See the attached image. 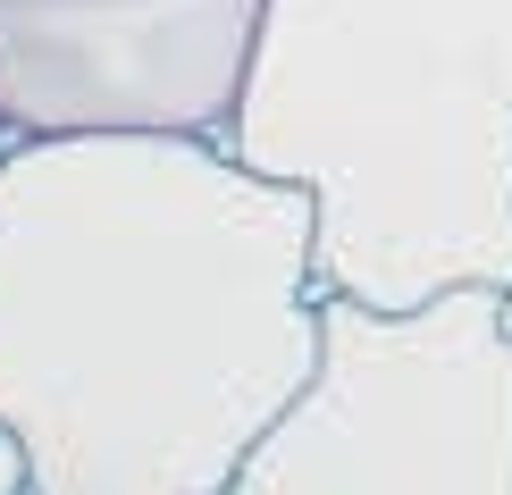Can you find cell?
<instances>
[{"instance_id": "obj_4", "label": "cell", "mask_w": 512, "mask_h": 495, "mask_svg": "<svg viewBox=\"0 0 512 495\" xmlns=\"http://www.w3.org/2000/svg\"><path fill=\"white\" fill-rule=\"evenodd\" d=\"M269 0H0V118L51 135L227 143Z\"/></svg>"}, {"instance_id": "obj_1", "label": "cell", "mask_w": 512, "mask_h": 495, "mask_svg": "<svg viewBox=\"0 0 512 495\" xmlns=\"http://www.w3.org/2000/svg\"><path fill=\"white\" fill-rule=\"evenodd\" d=\"M319 210L210 135L0 152V428L26 495H227L319 370Z\"/></svg>"}, {"instance_id": "obj_3", "label": "cell", "mask_w": 512, "mask_h": 495, "mask_svg": "<svg viewBox=\"0 0 512 495\" xmlns=\"http://www.w3.org/2000/svg\"><path fill=\"white\" fill-rule=\"evenodd\" d=\"M227 495H512V328L496 286L319 303V370Z\"/></svg>"}, {"instance_id": "obj_6", "label": "cell", "mask_w": 512, "mask_h": 495, "mask_svg": "<svg viewBox=\"0 0 512 495\" xmlns=\"http://www.w3.org/2000/svg\"><path fill=\"white\" fill-rule=\"evenodd\" d=\"M496 303H504V328H512V286H504V294H496Z\"/></svg>"}, {"instance_id": "obj_2", "label": "cell", "mask_w": 512, "mask_h": 495, "mask_svg": "<svg viewBox=\"0 0 512 495\" xmlns=\"http://www.w3.org/2000/svg\"><path fill=\"white\" fill-rule=\"evenodd\" d=\"M227 152L319 210V286H512V0H269Z\"/></svg>"}, {"instance_id": "obj_5", "label": "cell", "mask_w": 512, "mask_h": 495, "mask_svg": "<svg viewBox=\"0 0 512 495\" xmlns=\"http://www.w3.org/2000/svg\"><path fill=\"white\" fill-rule=\"evenodd\" d=\"M0 495H26V454H17L9 428H0Z\"/></svg>"}, {"instance_id": "obj_7", "label": "cell", "mask_w": 512, "mask_h": 495, "mask_svg": "<svg viewBox=\"0 0 512 495\" xmlns=\"http://www.w3.org/2000/svg\"><path fill=\"white\" fill-rule=\"evenodd\" d=\"M9 143H17V135H9V118H0V152H9Z\"/></svg>"}]
</instances>
